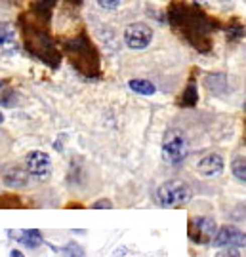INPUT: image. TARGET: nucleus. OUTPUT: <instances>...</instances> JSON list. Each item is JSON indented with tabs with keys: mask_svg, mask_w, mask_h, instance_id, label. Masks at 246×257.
<instances>
[{
	"mask_svg": "<svg viewBox=\"0 0 246 257\" xmlns=\"http://www.w3.org/2000/svg\"><path fill=\"white\" fill-rule=\"evenodd\" d=\"M191 196L193 193L189 185L185 181H180V179H172V181H166L156 189L155 202L160 208H178V206L189 202Z\"/></svg>",
	"mask_w": 246,
	"mask_h": 257,
	"instance_id": "f257e3e1",
	"label": "nucleus"
},
{
	"mask_svg": "<svg viewBox=\"0 0 246 257\" xmlns=\"http://www.w3.org/2000/svg\"><path fill=\"white\" fill-rule=\"evenodd\" d=\"M189 155V141L182 130L172 128L166 132L162 141V160L170 166H180Z\"/></svg>",
	"mask_w": 246,
	"mask_h": 257,
	"instance_id": "f03ea898",
	"label": "nucleus"
},
{
	"mask_svg": "<svg viewBox=\"0 0 246 257\" xmlns=\"http://www.w3.org/2000/svg\"><path fill=\"white\" fill-rule=\"evenodd\" d=\"M218 232V225L212 217H206V215H197V217H191L189 219V225H187V236L193 244H199V246H204V244H212V240Z\"/></svg>",
	"mask_w": 246,
	"mask_h": 257,
	"instance_id": "7ed1b4c3",
	"label": "nucleus"
},
{
	"mask_svg": "<svg viewBox=\"0 0 246 257\" xmlns=\"http://www.w3.org/2000/svg\"><path fill=\"white\" fill-rule=\"evenodd\" d=\"M153 42V29L147 23H130L124 29V44L130 50H145Z\"/></svg>",
	"mask_w": 246,
	"mask_h": 257,
	"instance_id": "20e7f679",
	"label": "nucleus"
},
{
	"mask_svg": "<svg viewBox=\"0 0 246 257\" xmlns=\"http://www.w3.org/2000/svg\"><path fill=\"white\" fill-rule=\"evenodd\" d=\"M25 170L31 177L44 181L52 174V158L44 151H31L25 156Z\"/></svg>",
	"mask_w": 246,
	"mask_h": 257,
	"instance_id": "39448f33",
	"label": "nucleus"
},
{
	"mask_svg": "<svg viewBox=\"0 0 246 257\" xmlns=\"http://www.w3.org/2000/svg\"><path fill=\"white\" fill-rule=\"evenodd\" d=\"M212 244L216 248H242L246 246V232L235 225H223L218 229Z\"/></svg>",
	"mask_w": 246,
	"mask_h": 257,
	"instance_id": "423d86ee",
	"label": "nucleus"
},
{
	"mask_svg": "<svg viewBox=\"0 0 246 257\" xmlns=\"http://www.w3.org/2000/svg\"><path fill=\"white\" fill-rule=\"evenodd\" d=\"M223 168H225V162H223L221 155H216V153L206 155L204 158H201L199 164H197L199 174L204 175V177H216V175H219L223 172Z\"/></svg>",
	"mask_w": 246,
	"mask_h": 257,
	"instance_id": "0eeeda50",
	"label": "nucleus"
},
{
	"mask_svg": "<svg viewBox=\"0 0 246 257\" xmlns=\"http://www.w3.org/2000/svg\"><path fill=\"white\" fill-rule=\"evenodd\" d=\"M4 183L12 187V189H21V187H27L31 181V175L25 168H19V166H10L8 170L2 175Z\"/></svg>",
	"mask_w": 246,
	"mask_h": 257,
	"instance_id": "6e6552de",
	"label": "nucleus"
},
{
	"mask_svg": "<svg viewBox=\"0 0 246 257\" xmlns=\"http://www.w3.org/2000/svg\"><path fill=\"white\" fill-rule=\"evenodd\" d=\"M16 238H18L19 244H23L25 248L29 249H37L44 244V238H42V232L38 229H25L16 232Z\"/></svg>",
	"mask_w": 246,
	"mask_h": 257,
	"instance_id": "1a4fd4ad",
	"label": "nucleus"
},
{
	"mask_svg": "<svg viewBox=\"0 0 246 257\" xmlns=\"http://www.w3.org/2000/svg\"><path fill=\"white\" fill-rule=\"evenodd\" d=\"M0 48L6 52H16V33L10 23H0Z\"/></svg>",
	"mask_w": 246,
	"mask_h": 257,
	"instance_id": "9d476101",
	"label": "nucleus"
},
{
	"mask_svg": "<svg viewBox=\"0 0 246 257\" xmlns=\"http://www.w3.org/2000/svg\"><path fill=\"white\" fill-rule=\"evenodd\" d=\"M128 88H130L132 92L139 93V95H155L156 93L155 84L149 82V80H143V78H134V80H130V82H128Z\"/></svg>",
	"mask_w": 246,
	"mask_h": 257,
	"instance_id": "9b49d317",
	"label": "nucleus"
},
{
	"mask_svg": "<svg viewBox=\"0 0 246 257\" xmlns=\"http://www.w3.org/2000/svg\"><path fill=\"white\" fill-rule=\"evenodd\" d=\"M61 253H63V257H86L84 248H82L78 242H74V240L65 244L63 248H61Z\"/></svg>",
	"mask_w": 246,
	"mask_h": 257,
	"instance_id": "f8f14e48",
	"label": "nucleus"
},
{
	"mask_svg": "<svg viewBox=\"0 0 246 257\" xmlns=\"http://www.w3.org/2000/svg\"><path fill=\"white\" fill-rule=\"evenodd\" d=\"M231 172H233V175L237 177L238 181L246 183V158H237V160H233Z\"/></svg>",
	"mask_w": 246,
	"mask_h": 257,
	"instance_id": "ddd939ff",
	"label": "nucleus"
},
{
	"mask_svg": "<svg viewBox=\"0 0 246 257\" xmlns=\"http://www.w3.org/2000/svg\"><path fill=\"white\" fill-rule=\"evenodd\" d=\"M197 103V88H195V84H189L187 88H185V92H183V99H182V105L185 107H193Z\"/></svg>",
	"mask_w": 246,
	"mask_h": 257,
	"instance_id": "4468645a",
	"label": "nucleus"
},
{
	"mask_svg": "<svg viewBox=\"0 0 246 257\" xmlns=\"http://www.w3.org/2000/svg\"><path fill=\"white\" fill-rule=\"evenodd\" d=\"M98 2V6L103 10H115V8H119V4H120V0H96Z\"/></svg>",
	"mask_w": 246,
	"mask_h": 257,
	"instance_id": "2eb2a0df",
	"label": "nucleus"
},
{
	"mask_svg": "<svg viewBox=\"0 0 246 257\" xmlns=\"http://www.w3.org/2000/svg\"><path fill=\"white\" fill-rule=\"evenodd\" d=\"M216 257H240V253L237 248H221L216 253Z\"/></svg>",
	"mask_w": 246,
	"mask_h": 257,
	"instance_id": "dca6fc26",
	"label": "nucleus"
},
{
	"mask_svg": "<svg viewBox=\"0 0 246 257\" xmlns=\"http://www.w3.org/2000/svg\"><path fill=\"white\" fill-rule=\"evenodd\" d=\"M111 208H113V204L107 198H101V200L92 204V210H111Z\"/></svg>",
	"mask_w": 246,
	"mask_h": 257,
	"instance_id": "f3484780",
	"label": "nucleus"
},
{
	"mask_svg": "<svg viewBox=\"0 0 246 257\" xmlns=\"http://www.w3.org/2000/svg\"><path fill=\"white\" fill-rule=\"evenodd\" d=\"M10 257H25V255H23L21 249H12V251H10Z\"/></svg>",
	"mask_w": 246,
	"mask_h": 257,
	"instance_id": "a211bd4d",
	"label": "nucleus"
},
{
	"mask_svg": "<svg viewBox=\"0 0 246 257\" xmlns=\"http://www.w3.org/2000/svg\"><path fill=\"white\" fill-rule=\"evenodd\" d=\"M4 122V114H2V110H0V124Z\"/></svg>",
	"mask_w": 246,
	"mask_h": 257,
	"instance_id": "6ab92c4d",
	"label": "nucleus"
},
{
	"mask_svg": "<svg viewBox=\"0 0 246 257\" xmlns=\"http://www.w3.org/2000/svg\"><path fill=\"white\" fill-rule=\"evenodd\" d=\"M2 86H4V84H2V80H0V88H2Z\"/></svg>",
	"mask_w": 246,
	"mask_h": 257,
	"instance_id": "aec40b11",
	"label": "nucleus"
}]
</instances>
